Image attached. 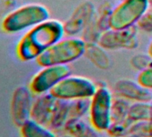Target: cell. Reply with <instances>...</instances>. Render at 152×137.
I'll use <instances>...</instances> for the list:
<instances>
[{"label":"cell","mask_w":152,"mask_h":137,"mask_svg":"<svg viewBox=\"0 0 152 137\" xmlns=\"http://www.w3.org/2000/svg\"><path fill=\"white\" fill-rule=\"evenodd\" d=\"M64 36V24L57 20L48 19L27 31L18 42L17 55L23 61L36 60Z\"/></svg>","instance_id":"1"},{"label":"cell","mask_w":152,"mask_h":137,"mask_svg":"<svg viewBox=\"0 0 152 137\" xmlns=\"http://www.w3.org/2000/svg\"><path fill=\"white\" fill-rule=\"evenodd\" d=\"M86 43L81 37L63 38L45 50L37 59L39 65L44 67L56 64H69L84 56Z\"/></svg>","instance_id":"2"},{"label":"cell","mask_w":152,"mask_h":137,"mask_svg":"<svg viewBox=\"0 0 152 137\" xmlns=\"http://www.w3.org/2000/svg\"><path fill=\"white\" fill-rule=\"evenodd\" d=\"M49 19L48 8L39 4H29L10 12L2 22L6 32L17 33L28 31L37 24Z\"/></svg>","instance_id":"3"},{"label":"cell","mask_w":152,"mask_h":137,"mask_svg":"<svg viewBox=\"0 0 152 137\" xmlns=\"http://www.w3.org/2000/svg\"><path fill=\"white\" fill-rule=\"evenodd\" d=\"M98 86L89 78L70 75L58 83L50 93L58 100H73L91 99Z\"/></svg>","instance_id":"4"},{"label":"cell","mask_w":152,"mask_h":137,"mask_svg":"<svg viewBox=\"0 0 152 137\" xmlns=\"http://www.w3.org/2000/svg\"><path fill=\"white\" fill-rule=\"evenodd\" d=\"M148 8V0H123L113 9L110 28L121 30L136 26Z\"/></svg>","instance_id":"5"},{"label":"cell","mask_w":152,"mask_h":137,"mask_svg":"<svg viewBox=\"0 0 152 137\" xmlns=\"http://www.w3.org/2000/svg\"><path fill=\"white\" fill-rule=\"evenodd\" d=\"M113 94L106 86H98L91 98L90 120L91 124L99 132H107L112 124L111 108Z\"/></svg>","instance_id":"6"},{"label":"cell","mask_w":152,"mask_h":137,"mask_svg":"<svg viewBox=\"0 0 152 137\" xmlns=\"http://www.w3.org/2000/svg\"><path fill=\"white\" fill-rule=\"evenodd\" d=\"M69 64H56L42 67L31 79L30 89L33 94L48 93L63 79L71 75Z\"/></svg>","instance_id":"7"},{"label":"cell","mask_w":152,"mask_h":137,"mask_svg":"<svg viewBox=\"0 0 152 137\" xmlns=\"http://www.w3.org/2000/svg\"><path fill=\"white\" fill-rule=\"evenodd\" d=\"M136 26L127 29H108L101 33L98 44L106 50L129 49L138 48L139 39Z\"/></svg>","instance_id":"8"},{"label":"cell","mask_w":152,"mask_h":137,"mask_svg":"<svg viewBox=\"0 0 152 137\" xmlns=\"http://www.w3.org/2000/svg\"><path fill=\"white\" fill-rule=\"evenodd\" d=\"M96 11L95 6L90 1H85L79 5L71 16L63 23L64 34L69 37H78L82 35L94 19Z\"/></svg>","instance_id":"9"},{"label":"cell","mask_w":152,"mask_h":137,"mask_svg":"<svg viewBox=\"0 0 152 137\" xmlns=\"http://www.w3.org/2000/svg\"><path fill=\"white\" fill-rule=\"evenodd\" d=\"M33 92L30 88L20 86L13 93L11 102V114L14 123L21 127L31 119V112L33 104Z\"/></svg>","instance_id":"10"},{"label":"cell","mask_w":152,"mask_h":137,"mask_svg":"<svg viewBox=\"0 0 152 137\" xmlns=\"http://www.w3.org/2000/svg\"><path fill=\"white\" fill-rule=\"evenodd\" d=\"M115 92L117 96L133 102H152V90L144 87L138 81L122 79L115 83Z\"/></svg>","instance_id":"11"},{"label":"cell","mask_w":152,"mask_h":137,"mask_svg":"<svg viewBox=\"0 0 152 137\" xmlns=\"http://www.w3.org/2000/svg\"><path fill=\"white\" fill-rule=\"evenodd\" d=\"M57 100L58 99L53 96L50 92L38 95L33 100L31 118L40 125L48 126Z\"/></svg>","instance_id":"12"},{"label":"cell","mask_w":152,"mask_h":137,"mask_svg":"<svg viewBox=\"0 0 152 137\" xmlns=\"http://www.w3.org/2000/svg\"><path fill=\"white\" fill-rule=\"evenodd\" d=\"M64 129L72 137H102L99 130L82 118L69 119Z\"/></svg>","instance_id":"13"},{"label":"cell","mask_w":152,"mask_h":137,"mask_svg":"<svg viewBox=\"0 0 152 137\" xmlns=\"http://www.w3.org/2000/svg\"><path fill=\"white\" fill-rule=\"evenodd\" d=\"M84 56L99 69L107 70L111 67L110 56L106 49L98 43H87Z\"/></svg>","instance_id":"14"},{"label":"cell","mask_w":152,"mask_h":137,"mask_svg":"<svg viewBox=\"0 0 152 137\" xmlns=\"http://www.w3.org/2000/svg\"><path fill=\"white\" fill-rule=\"evenodd\" d=\"M69 110L70 100H58L48 127L53 131L64 128L66 122L69 120Z\"/></svg>","instance_id":"15"},{"label":"cell","mask_w":152,"mask_h":137,"mask_svg":"<svg viewBox=\"0 0 152 137\" xmlns=\"http://www.w3.org/2000/svg\"><path fill=\"white\" fill-rule=\"evenodd\" d=\"M20 128L23 137H56L54 131L48 126L40 125L31 118L26 121Z\"/></svg>","instance_id":"16"},{"label":"cell","mask_w":152,"mask_h":137,"mask_svg":"<svg viewBox=\"0 0 152 137\" xmlns=\"http://www.w3.org/2000/svg\"><path fill=\"white\" fill-rule=\"evenodd\" d=\"M128 119L132 123L152 120V102H133L131 104Z\"/></svg>","instance_id":"17"},{"label":"cell","mask_w":152,"mask_h":137,"mask_svg":"<svg viewBox=\"0 0 152 137\" xmlns=\"http://www.w3.org/2000/svg\"><path fill=\"white\" fill-rule=\"evenodd\" d=\"M131 101L116 96L113 99L112 108H111V118L112 122H122L128 118L129 109L131 107Z\"/></svg>","instance_id":"18"},{"label":"cell","mask_w":152,"mask_h":137,"mask_svg":"<svg viewBox=\"0 0 152 137\" xmlns=\"http://www.w3.org/2000/svg\"><path fill=\"white\" fill-rule=\"evenodd\" d=\"M114 7H115L111 4V2L107 1L99 7L98 11H96L95 20L101 32L110 29V18Z\"/></svg>","instance_id":"19"},{"label":"cell","mask_w":152,"mask_h":137,"mask_svg":"<svg viewBox=\"0 0 152 137\" xmlns=\"http://www.w3.org/2000/svg\"><path fill=\"white\" fill-rule=\"evenodd\" d=\"M91 99H79L70 100L69 119L83 118L90 111Z\"/></svg>","instance_id":"20"},{"label":"cell","mask_w":152,"mask_h":137,"mask_svg":"<svg viewBox=\"0 0 152 137\" xmlns=\"http://www.w3.org/2000/svg\"><path fill=\"white\" fill-rule=\"evenodd\" d=\"M132 124L128 118L122 122H112L107 132L110 137H123L130 133Z\"/></svg>","instance_id":"21"},{"label":"cell","mask_w":152,"mask_h":137,"mask_svg":"<svg viewBox=\"0 0 152 137\" xmlns=\"http://www.w3.org/2000/svg\"><path fill=\"white\" fill-rule=\"evenodd\" d=\"M130 133L141 137H152V120L132 123Z\"/></svg>","instance_id":"22"},{"label":"cell","mask_w":152,"mask_h":137,"mask_svg":"<svg viewBox=\"0 0 152 137\" xmlns=\"http://www.w3.org/2000/svg\"><path fill=\"white\" fill-rule=\"evenodd\" d=\"M131 64L133 66V68L138 69V70H140V72H141V71L147 69V68L152 66V57L148 54L136 55L132 58Z\"/></svg>","instance_id":"23"},{"label":"cell","mask_w":152,"mask_h":137,"mask_svg":"<svg viewBox=\"0 0 152 137\" xmlns=\"http://www.w3.org/2000/svg\"><path fill=\"white\" fill-rule=\"evenodd\" d=\"M136 27L148 33H152V10L148 9L138 22Z\"/></svg>","instance_id":"24"},{"label":"cell","mask_w":152,"mask_h":137,"mask_svg":"<svg viewBox=\"0 0 152 137\" xmlns=\"http://www.w3.org/2000/svg\"><path fill=\"white\" fill-rule=\"evenodd\" d=\"M137 81L144 87L152 90V66L140 72Z\"/></svg>","instance_id":"25"},{"label":"cell","mask_w":152,"mask_h":137,"mask_svg":"<svg viewBox=\"0 0 152 137\" xmlns=\"http://www.w3.org/2000/svg\"><path fill=\"white\" fill-rule=\"evenodd\" d=\"M148 54L152 57V40L150 41V43L148 47Z\"/></svg>","instance_id":"26"},{"label":"cell","mask_w":152,"mask_h":137,"mask_svg":"<svg viewBox=\"0 0 152 137\" xmlns=\"http://www.w3.org/2000/svg\"><path fill=\"white\" fill-rule=\"evenodd\" d=\"M123 137H141V136H139V135H137V134H134V133H128V134H126V135H124V136H123Z\"/></svg>","instance_id":"27"},{"label":"cell","mask_w":152,"mask_h":137,"mask_svg":"<svg viewBox=\"0 0 152 137\" xmlns=\"http://www.w3.org/2000/svg\"><path fill=\"white\" fill-rule=\"evenodd\" d=\"M148 9L152 10V0H148Z\"/></svg>","instance_id":"28"},{"label":"cell","mask_w":152,"mask_h":137,"mask_svg":"<svg viewBox=\"0 0 152 137\" xmlns=\"http://www.w3.org/2000/svg\"><path fill=\"white\" fill-rule=\"evenodd\" d=\"M61 137H72V136H71L70 134H68V133H67L66 135H63V136H61Z\"/></svg>","instance_id":"29"},{"label":"cell","mask_w":152,"mask_h":137,"mask_svg":"<svg viewBox=\"0 0 152 137\" xmlns=\"http://www.w3.org/2000/svg\"><path fill=\"white\" fill-rule=\"evenodd\" d=\"M120 1H123V0H120Z\"/></svg>","instance_id":"30"}]
</instances>
